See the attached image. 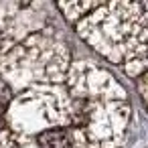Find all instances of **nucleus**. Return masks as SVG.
<instances>
[{"label":"nucleus","instance_id":"nucleus-1","mask_svg":"<svg viewBox=\"0 0 148 148\" xmlns=\"http://www.w3.org/2000/svg\"><path fill=\"white\" fill-rule=\"evenodd\" d=\"M71 128L95 148H114L128 124V99L122 85L93 63H75L67 81Z\"/></svg>","mask_w":148,"mask_h":148},{"label":"nucleus","instance_id":"nucleus-2","mask_svg":"<svg viewBox=\"0 0 148 148\" xmlns=\"http://www.w3.org/2000/svg\"><path fill=\"white\" fill-rule=\"evenodd\" d=\"M79 35L103 57L142 75L148 61V4H99L77 23Z\"/></svg>","mask_w":148,"mask_h":148},{"label":"nucleus","instance_id":"nucleus-3","mask_svg":"<svg viewBox=\"0 0 148 148\" xmlns=\"http://www.w3.org/2000/svg\"><path fill=\"white\" fill-rule=\"evenodd\" d=\"M99 4H89V2H79V4H59V8L67 14L71 23H77L79 18H85L91 10H95Z\"/></svg>","mask_w":148,"mask_h":148}]
</instances>
